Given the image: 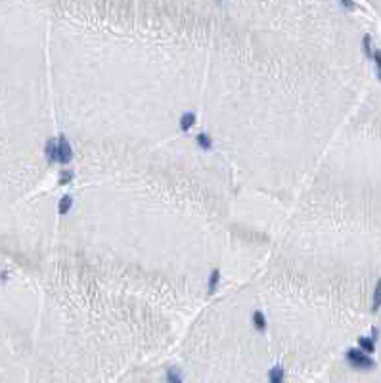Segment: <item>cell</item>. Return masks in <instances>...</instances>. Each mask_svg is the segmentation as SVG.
<instances>
[{
    "label": "cell",
    "mask_w": 381,
    "mask_h": 383,
    "mask_svg": "<svg viewBox=\"0 0 381 383\" xmlns=\"http://www.w3.org/2000/svg\"><path fill=\"white\" fill-rule=\"evenodd\" d=\"M73 178H75V171L69 169V167H65V169L60 171V175H58V182H60L62 186H65V184H69Z\"/></svg>",
    "instance_id": "obj_13"
},
{
    "label": "cell",
    "mask_w": 381,
    "mask_h": 383,
    "mask_svg": "<svg viewBox=\"0 0 381 383\" xmlns=\"http://www.w3.org/2000/svg\"><path fill=\"white\" fill-rule=\"evenodd\" d=\"M251 324H253L255 332H259V334H265L267 328H268V320H267L263 310H253L251 312Z\"/></svg>",
    "instance_id": "obj_5"
},
{
    "label": "cell",
    "mask_w": 381,
    "mask_h": 383,
    "mask_svg": "<svg viewBox=\"0 0 381 383\" xmlns=\"http://www.w3.org/2000/svg\"><path fill=\"white\" fill-rule=\"evenodd\" d=\"M56 165H62V167H67L71 161H73V148L67 140V136L60 134L56 138Z\"/></svg>",
    "instance_id": "obj_2"
},
{
    "label": "cell",
    "mask_w": 381,
    "mask_h": 383,
    "mask_svg": "<svg viewBox=\"0 0 381 383\" xmlns=\"http://www.w3.org/2000/svg\"><path fill=\"white\" fill-rule=\"evenodd\" d=\"M376 339H378V330H374L370 337H360L358 339V349L366 354H374L376 352Z\"/></svg>",
    "instance_id": "obj_3"
},
{
    "label": "cell",
    "mask_w": 381,
    "mask_h": 383,
    "mask_svg": "<svg viewBox=\"0 0 381 383\" xmlns=\"http://www.w3.org/2000/svg\"><path fill=\"white\" fill-rule=\"evenodd\" d=\"M71 207H73V197H71L69 193H65L64 197L58 201V213L64 217V215H67V213L71 211Z\"/></svg>",
    "instance_id": "obj_10"
},
{
    "label": "cell",
    "mask_w": 381,
    "mask_h": 383,
    "mask_svg": "<svg viewBox=\"0 0 381 383\" xmlns=\"http://www.w3.org/2000/svg\"><path fill=\"white\" fill-rule=\"evenodd\" d=\"M195 144H197L203 152H209V150L213 148V138H211L207 132H199V134L195 136Z\"/></svg>",
    "instance_id": "obj_11"
},
{
    "label": "cell",
    "mask_w": 381,
    "mask_h": 383,
    "mask_svg": "<svg viewBox=\"0 0 381 383\" xmlns=\"http://www.w3.org/2000/svg\"><path fill=\"white\" fill-rule=\"evenodd\" d=\"M372 60H374V64H376V69H378V77L381 80V50H374V54H372Z\"/></svg>",
    "instance_id": "obj_14"
},
{
    "label": "cell",
    "mask_w": 381,
    "mask_h": 383,
    "mask_svg": "<svg viewBox=\"0 0 381 383\" xmlns=\"http://www.w3.org/2000/svg\"><path fill=\"white\" fill-rule=\"evenodd\" d=\"M56 142H58L56 138H50L44 146V157L50 165H56Z\"/></svg>",
    "instance_id": "obj_9"
},
{
    "label": "cell",
    "mask_w": 381,
    "mask_h": 383,
    "mask_svg": "<svg viewBox=\"0 0 381 383\" xmlns=\"http://www.w3.org/2000/svg\"><path fill=\"white\" fill-rule=\"evenodd\" d=\"M345 360H347L354 370H358V372H368V370H372V368L376 366L374 358H372L370 354L362 352L358 347H352V349H349V351L345 352Z\"/></svg>",
    "instance_id": "obj_1"
},
{
    "label": "cell",
    "mask_w": 381,
    "mask_h": 383,
    "mask_svg": "<svg viewBox=\"0 0 381 383\" xmlns=\"http://www.w3.org/2000/svg\"><path fill=\"white\" fill-rule=\"evenodd\" d=\"M362 48H364V54L368 58H372V54H374V48H372V38L366 35L364 40H362Z\"/></svg>",
    "instance_id": "obj_15"
},
{
    "label": "cell",
    "mask_w": 381,
    "mask_h": 383,
    "mask_svg": "<svg viewBox=\"0 0 381 383\" xmlns=\"http://www.w3.org/2000/svg\"><path fill=\"white\" fill-rule=\"evenodd\" d=\"M381 308V278L378 280V284L374 287V297H372V310L378 312Z\"/></svg>",
    "instance_id": "obj_12"
},
{
    "label": "cell",
    "mask_w": 381,
    "mask_h": 383,
    "mask_svg": "<svg viewBox=\"0 0 381 383\" xmlns=\"http://www.w3.org/2000/svg\"><path fill=\"white\" fill-rule=\"evenodd\" d=\"M165 383H184L182 370L176 366H169L165 370Z\"/></svg>",
    "instance_id": "obj_7"
},
{
    "label": "cell",
    "mask_w": 381,
    "mask_h": 383,
    "mask_svg": "<svg viewBox=\"0 0 381 383\" xmlns=\"http://www.w3.org/2000/svg\"><path fill=\"white\" fill-rule=\"evenodd\" d=\"M219 284H221V270H219V268H215V270L209 274V280H207V293H209V295H213V293L217 291Z\"/></svg>",
    "instance_id": "obj_8"
},
{
    "label": "cell",
    "mask_w": 381,
    "mask_h": 383,
    "mask_svg": "<svg viewBox=\"0 0 381 383\" xmlns=\"http://www.w3.org/2000/svg\"><path fill=\"white\" fill-rule=\"evenodd\" d=\"M268 383H286V368L282 364H274L267 374Z\"/></svg>",
    "instance_id": "obj_6"
},
{
    "label": "cell",
    "mask_w": 381,
    "mask_h": 383,
    "mask_svg": "<svg viewBox=\"0 0 381 383\" xmlns=\"http://www.w3.org/2000/svg\"><path fill=\"white\" fill-rule=\"evenodd\" d=\"M195 123H197V115L193 112H184L178 119V128L182 132H190L191 128L195 127Z\"/></svg>",
    "instance_id": "obj_4"
}]
</instances>
